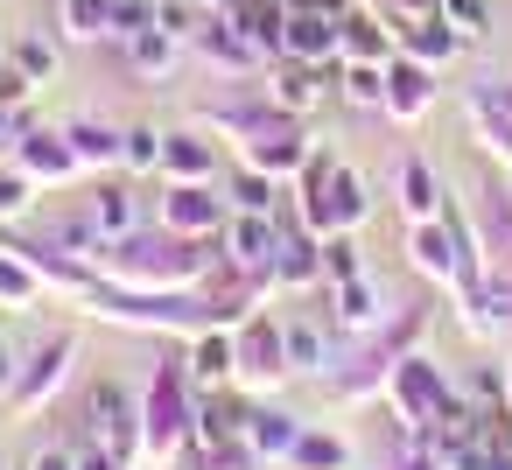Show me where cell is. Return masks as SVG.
Here are the masks:
<instances>
[{"mask_svg":"<svg viewBox=\"0 0 512 470\" xmlns=\"http://www.w3.org/2000/svg\"><path fill=\"white\" fill-rule=\"evenodd\" d=\"M106 281H127V288H218V267L225 253L211 239H183L169 225H141L127 239H106L99 260H92Z\"/></svg>","mask_w":512,"mask_h":470,"instance_id":"6da1fadb","label":"cell"},{"mask_svg":"<svg viewBox=\"0 0 512 470\" xmlns=\"http://www.w3.org/2000/svg\"><path fill=\"white\" fill-rule=\"evenodd\" d=\"M190 435H197V379L176 358V365H155V379L141 393V463L169 470L190 449Z\"/></svg>","mask_w":512,"mask_h":470,"instance_id":"7a4b0ae2","label":"cell"},{"mask_svg":"<svg viewBox=\"0 0 512 470\" xmlns=\"http://www.w3.org/2000/svg\"><path fill=\"white\" fill-rule=\"evenodd\" d=\"M407 253H414V267L435 281V288H449V295H463V288H477L484 281V246H477V225L456 211V204H442V218H428V225H414L407 232Z\"/></svg>","mask_w":512,"mask_h":470,"instance_id":"3957f363","label":"cell"},{"mask_svg":"<svg viewBox=\"0 0 512 470\" xmlns=\"http://www.w3.org/2000/svg\"><path fill=\"white\" fill-rule=\"evenodd\" d=\"M295 211L316 239H330V232H358L372 218V197H365L358 169H344L330 155H309V169L295 176Z\"/></svg>","mask_w":512,"mask_h":470,"instance_id":"277c9868","label":"cell"},{"mask_svg":"<svg viewBox=\"0 0 512 470\" xmlns=\"http://www.w3.org/2000/svg\"><path fill=\"white\" fill-rule=\"evenodd\" d=\"M421 330H428V302H414V309L400 316V330L386 323V330H379V337H372V344H365L351 365H337V372H330V393H337L344 407L379 400V393H386V379H393V365H400V358L421 344Z\"/></svg>","mask_w":512,"mask_h":470,"instance_id":"5b68a950","label":"cell"},{"mask_svg":"<svg viewBox=\"0 0 512 470\" xmlns=\"http://www.w3.org/2000/svg\"><path fill=\"white\" fill-rule=\"evenodd\" d=\"M386 400H393V414H400L407 442H421V435H428V428L456 407V386H449V372H442L435 358L407 351V358L393 365V379H386Z\"/></svg>","mask_w":512,"mask_h":470,"instance_id":"8992f818","label":"cell"},{"mask_svg":"<svg viewBox=\"0 0 512 470\" xmlns=\"http://www.w3.org/2000/svg\"><path fill=\"white\" fill-rule=\"evenodd\" d=\"M85 442H106L141 463V393H127L120 379H99L85 393Z\"/></svg>","mask_w":512,"mask_h":470,"instance_id":"52a82bcc","label":"cell"},{"mask_svg":"<svg viewBox=\"0 0 512 470\" xmlns=\"http://www.w3.org/2000/svg\"><path fill=\"white\" fill-rule=\"evenodd\" d=\"M309 155H316V134L302 127V120H267L253 141H239V162H253V169H267L274 183H295L302 169H309Z\"/></svg>","mask_w":512,"mask_h":470,"instance_id":"ba28073f","label":"cell"},{"mask_svg":"<svg viewBox=\"0 0 512 470\" xmlns=\"http://www.w3.org/2000/svg\"><path fill=\"white\" fill-rule=\"evenodd\" d=\"M337 29H344V64H393L400 57V15L386 0H351L337 15Z\"/></svg>","mask_w":512,"mask_h":470,"instance_id":"9c48e42d","label":"cell"},{"mask_svg":"<svg viewBox=\"0 0 512 470\" xmlns=\"http://www.w3.org/2000/svg\"><path fill=\"white\" fill-rule=\"evenodd\" d=\"M232 344H239V372H232V386H274V379H288V344H281V316H246L239 330H232Z\"/></svg>","mask_w":512,"mask_h":470,"instance_id":"30bf717a","label":"cell"},{"mask_svg":"<svg viewBox=\"0 0 512 470\" xmlns=\"http://www.w3.org/2000/svg\"><path fill=\"white\" fill-rule=\"evenodd\" d=\"M71 358H78V337L64 330V337H50L29 365H22V379H15V393H8V407L29 421V414H43L57 393H64V379H71Z\"/></svg>","mask_w":512,"mask_h":470,"instance_id":"8fae6325","label":"cell"},{"mask_svg":"<svg viewBox=\"0 0 512 470\" xmlns=\"http://www.w3.org/2000/svg\"><path fill=\"white\" fill-rule=\"evenodd\" d=\"M330 92H337V71H316V64H295V57H274L267 64V106H281L288 120L323 113Z\"/></svg>","mask_w":512,"mask_h":470,"instance_id":"7c38bea8","label":"cell"},{"mask_svg":"<svg viewBox=\"0 0 512 470\" xmlns=\"http://www.w3.org/2000/svg\"><path fill=\"white\" fill-rule=\"evenodd\" d=\"M218 246H225V267H232V274H274L281 218H267V211H232L225 232H218Z\"/></svg>","mask_w":512,"mask_h":470,"instance_id":"4fadbf2b","label":"cell"},{"mask_svg":"<svg viewBox=\"0 0 512 470\" xmlns=\"http://www.w3.org/2000/svg\"><path fill=\"white\" fill-rule=\"evenodd\" d=\"M225 218H232V204L218 183H169V197H162V225L183 239H218Z\"/></svg>","mask_w":512,"mask_h":470,"instance_id":"5bb4252c","label":"cell"},{"mask_svg":"<svg viewBox=\"0 0 512 470\" xmlns=\"http://www.w3.org/2000/svg\"><path fill=\"white\" fill-rule=\"evenodd\" d=\"M281 344H288V372L330 379L351 337H337V323H330V316H281Z\"/></svg>","mask_w":512,"mask_h":470,"instance_id":"9a60e30c","label":"cell"},{"mask_svg":"<svg viewBox=\"0 0 512 470\" xmlns=\"http://www.w3.org/2000/svg\"><path fill=\"white\" fill-rule=\"evenodd\" d=\"M330 323H337V337L365 344V337H379V330L393 323V302L379 295L372 274H358V281H337V288H330Z\"/></svg>","mask_w":512,"mask_h":470,"instance_id":"2e32d148","label":"cell"},{"mask_svg":"<svg viewBox=\"0 0 512 470\" xmlns=\"http://www.w3.org/2000/svg\"><path fill=\"white\" fill-rule=\"evenodd\" d=\"M281 57L316 64V71H337V64H344V29H337V15H330V8H302V15H288V29H281Z\"/></svg>","mask_w":512,"mask_h":470,"instance_id":"e0dca14e","label":"cell"},{"mask_svg":"<svg viewBox=\"0 0 512 470\" xmlns=\"http://www.w3.org/2000/svg\"><path fill=\"white\" fill-rule=\"evenodd\" d=\"M456 302H463V330H470V337H505V330H512V267L491 260L484 281L463 288Z\"/></svg>","mask_w":512,"mask_h":470,"instance_id":"ac0fdd59","label":"cell"},{"mask_svg":"<svg viewBox=\"0 0 512 470\" xmlns=\"http://www.w3.org/2000/svg\"><path fill=\"white\" fill-rule=\"evenodd\" d=\"M246 428H253L246 386H211V393H197V435H190V449H218V442H232V435H246Z\"/></svg>","mask_w":512,"mask_h":470,"instance_id":"d6986e66","label":"cell"},{"mask_svg":"<svg viewBox=\"0 0 512 470\" xmlns=\"http://www.w3.org/2000/svg\"><path fill=\"white\" fill-rule=\"evenodd\" d=\"M428 106H435V71L414 64V57H393V64H386V106H379V113H386L393 127H414Z\"/></svg>","mask_w":512,"mask_h":470,"instance_id":"ffe728a7","label":"cell"},{"mask_svg":"<svg viewBox=\"0 0 512 470\" xmlns=\"http://www.w3.org/2000/svg\"><path fill=\"white\" fill-rule=\"evenodd\" d=\"M463 50H470V43H463L442 15H407V22H400V57H414V64H428V71H449Z\"/></svg>","mask_w":512,"mask_h":470,"instance_id":"44dd1931","label":"cell"},{"mask_svg":"<svg viewBox=\"0 0 512 470\" xmlns=\"http://www.w3.org/2000/svg\"><path fill=\"white\" fill-rule=\"evenodd\" d=\"M15 169H29L36 183H71L85 162H78V148L64 141V134H43V127H22V141H15Z\"/></svg>","mask_w":512,"mask_h":470,"instance_id":"7402d4cb","label":"cell"},{"mask_svg":"<svg viewBox=\"0 0 512 470\" xmlns=\"http://www.w3.org/2000/svg\"><path fill=\"white\" fill-rule=\"evenodd\" d=\"M183 344H190V351H183V365H190L197 393L232 386V372H239V344H232V330H225V323H211V330H197V337H183Z\"/></svg>","mask_w":512,"mask_h":470,"instance_id":"603a6c76","label":"cell"},{"mask_svg":"<svg viewBox=\"0 0 512 470\" xmlns=\"http://www.w3.org/2000/svg\"><path fill=\"white\" fill-rule=\"evenodd\" d=\"M393 204H400V218H407V225L442 218V176H435L421 155H400V169H393Z\"/></svg>","mask_w":512,"mask_h":470,"instance_id":"cb8c5ba5","label":"cell"},{"mask_svg":"<svg viewBox=\"0 0 512 470\" xmlns=\"http://www.w3.org/2000/svg\"><path fill=\"white\" fill-rule=\"evenodd\" d=\"M190 43H197L218 71H267V57L253 50V36H246L239 22H225V15H204V29H197Z\"/></svg>","mask_w":512,"mask_h":470,"instance_id":"d4e9b609","label":"cell"},{"mask_svg":"<svg viewBox=\"0 0 512 470\" xmlns=\"http://www.w3.org/2000/svg\"><path fill=\"white\" fill-rule=\"evenodd\" d=\"M162 176H169V183H218V141L197 134V127L169 134V141H162Z\"/></svg>","mask_w":512,"mask_h":470,"instance_id":"484cf974","label":"cell"},{"mask_svg":"<svg viewBox=\"0 0 512 470\" xmlns=\"http://www.w3.org/2000/svg\"><path fill=\"white\" fill-rule=\"evenodd\" d=\"M463 113H470V141H477V148H484V155H491V162L512 176V113H505V106H498L484 85L463 99Z\"/></svg>","mask_w":512,"mask_h":470,"instance_id":"4316f807","label":"cell"},{"mask_svg":"<svg viewBox=\"0 0 512 470\" xmlns=\"http://www.w3.org/2000/svg\"><path fill=\"white\" fill-rule=\"evenodd\" d=\"M302 414H288V407H253V428H246V442L260 449V463L274 470V463H288V449L302 442Z\"/></svg>","mask_w":512,"mask_h":470,"instance_id":"83f0119b","label":"cell"},{"mask_svg":"<svg viewBox=\"0 0 512 470\" xmlns=\"http://www.w3.org/2000/svg\"><path fill=\"white\" fill-rule=\"evenodd\" d=\"M218 190H225L232 211H267V218H281V183H274L267 169H253V162H232V176H225Z\"/></svg>","mask_w":512,"mask_h":470,"instance_id":"f1b7e54d","label":"cell"},{"mask_svg":"<svg viewBox=\"0 0 512 470\" xmlns=\"http://www.w3.org/2000/svg\"><path fill=\"white\" fill-rule=\"evenodd\" d=\"M85 211H92V225H99L106 239H127V232H141V197H134V183H99Z\"/></svg>","mask_w":512,"mask_h":470,"instance_id":"f546056e","label":"cell"},{"mask_svg":"<svg viewBox=\"0 0 512 470\" xmlns=\"http://www.w3.org/2000/svg\"><path fill=\"white\" fill-rule=\"evenodd\" d=\"M64 141L78 148L85 169H120V155H127V134H120V127H99V120H71Z\"/></svg>","mask_w":512,"mask_h":470,"instance_id":"4dcf8cb0","label":"cell"},{"mask_svg":"<svg viewBox=\"0 0 512 470\" xmlns=\"http://www.w3.org/2000/svg\"><path fill=\"white\" fill-rule=\"evenodd\" d=\"M477 246H484V260H505L512 267V190H491L484 204H477Z\"/></svg>","mask_w":512,"mask_h":470,"instance_id":"1f68e13d","label":"cell"},{"mask_svg":"<svg viewBox=\"0 0 512 470\" xmlns=\"http://www.w3.org/2000/svg\"><path fill=\"white\" fill-rule=\"evenodd\" d=\"M281 470H351V442L330 435V428H302V442L288 449Z\"/></svg>","mask_w":512,"mask_h":470,"instance_id":"d6a6232c","label":"cell"},{"mask_svg":"<svg viewBox=\"0 0 512 470\" xmlns=\"http://www.w3.org/2000/svg\"><path fill=\"white\" fill-rule=\"evenodd\" d=\"M57 29L71 43H106L113 36V0H57Z\"/></svg>","mask_w":512,"mask_h":470,"instance_id":"836d02e7","label":"cell"},{"mask_svg":"<svg viewBox=\"0 0 512 470\" xmlns=\"http://www.w3.org/2000/svg\"><path fill=\"white\" fill-rule=\"evenodd\" d=\"M120 50H127V71H134V78H169V71H176V36H169V29H141V36H127Z\"/></svg>","mask_w":512,"mask_h":470,"instance_id":"e575fe53","label":"cell"},{"mask_svg":"<svg viewBox=\"0 0 512 470\" xmlns=\"http://www.w3.org/2000/svg\"><path fill=\"white\" fill-rule=\"evenodd\" d=\"M337 99L358 113H379L386 106V64H337Z\"/></svg>","mask_w":512,"mask_h":470,"instance_id":"d590c367","label":"cell"},{"mask_svg":"<svg viewBox=\"0 0 512 470\" xmlns=\"http://www.w3.org/2000/svg\"><path fill=\"white\" fill-rule=\"evenodd\" d=\"M36 295H43V274L15 246H0V309H36Z\"/></svg>","mask_w":512,"mask_h":470,"instance_id":"8d00e7d4","label":"cell"},{"mask_svg":"<svg viewBox=\"0 0 512 470\" xmlns=\"http://www.w3.org/2000/svg\"><path fill=\"white\" fill-rule=\"evenodd\" d=\"M435 15H442L463 43H484V36H491V0H435Z\"/></svg>","mask_w":512,"mask_h":470,"instance_id":"74e56055","label":"cell"},{"mask_svg":"<svg viewBox=\"0 0 512 470\" xmlns=\"http://www.w3.org/2000/svg\"><path fill=\"white\" fill-rule=\"evenodd\" d=\"M358 274H365V260H358V232H330V239H323V288L358 281Z\"/></svg>","mask_w":512,"mask_h":470,"instance_id":"f35d334b","label":"cell"},{"mask_svg":"<svg viewBox=\"0 0 512 470\" xmlns=\"http://www.w3.org/2000/svg\"><path fill=\"white\" fill-rule=\"evenodd\" d=\"M162 127H127V155H120V169H134V176H148V169H162Z\"/></svg>","mask_w":512,"mask_h":470,"instance_id":"ab89813d","label":"cell"},{"mask_svg":"<svg viewBox=\"0 0 512 470\" xmlns=\"http://www.w3.org/2000/svg\"><path fill=\"white\" fill-rule=\"evenodd\" d=\"M29 204H36V176L8 162V169H0V225H8V218H22Z\"/></svg>","mask_w":512,"mask_h":470,"instance_id":"60d3db41","label":"cell"},{"mask_svg":"<svg viewBox=\"0 0 512 470\" xmlns=\"http://www.w3.org/2000/svg\"><path fill=\"white\" fill-rule=\"evenodd\" d=\"M155 8H162V0H113V43H127V36L155 29Z\"/></svg>","mask_w":512,"mask_h":470,"instance_id":"b9f144b4","label":"cell"},{"mask_svg":"<svg viewBox=\"0 0 512 470\" xmlns=\"http://www.w3.org/2000/svg\"><path fill=\"white\" fill-rule=\"evenodd\" d=\"M155 29H169V36L183 43V36L204 29V8H197V0H162V8H155Z\"/></svg>","mask_w":512,"mask_h":470,"instance_id":"7bdbcfd3","label":"cell"},{"mask_svg":"<svg viewBox=\"0 0 512 470\" xmlns=\"http://www.w3.org/2000/svg\"><path fill=\"white\" fill-rule=\"evenodd\" d=\"M15 64H22V71H29L36 85H50V78H57V50H50L43 36H29V43H15Z\"/></svg>","mask_w":512,"mask_h":470,"instance_id":"ee69618b","label":"cell"},{"mask_svg":"<svg viewBox=\"0 0 512 470\" xmlns=\"http://www.w3.org/2000/svg\"><path fill=\"white\" fill-rule=\"evenodd\" d=\"M29 92H36V78H29L22 64H0V106H15V113H22Z\"/></svg>","mask_w":512,"mask_h":470,"instance_id":"f6af8a7d","label":"cell"},{"mask_svg":"<svg viewBox=\"0 0 512 470\" xmlns=\"http://www.w3.org/2000/svg\"><path fill=\"white\" fill-rule=\"evenodd\" d=\"M78 470H134V456H120V449H106V442H85V449H78Z\"/></svg>","mask_w":512,"mask_h":470,"instance_id":"bcb514c9","label":"cell"},{"mask_svg":"<svg viewBox=\"0 0 512 470\" xmlns=\"http://www.w3.org/2000/svg\"><path fill=\"white\" fill-rule=\"evenodd\" d=\"M15 379H22V358H15L8 337H0V393H15Z\"/></svg>","mask_w":512,"mask_h":470,"instance_id":"7dc6e473","label":"cell"},{"mask_svg":"<svg viewBox=\"0 0 512 470\" xmlns=\"http://www.w3.org/2000/svg\"><path fill=\"white\" fill-rule=\"evenodd\" d=\"M29 470H78V449H36Z\"/></svg>","mask_w":512,"mask_h":470,"instance_id":"c3c4849f","label":"cell"},{"mask_svg":"<svg viewBox=\"0 0 512 470\" xmlns=\"http://www.w3.org/2000/svg\"><path fill=\"white\" fill-rule=\"evenodd\" d=\"M386 8H393V15L407 22V15H435V0H386Z\"/></svg>","mask_w":512,"mask_h":470,"instance_id":"681fc988","label":"cell"},{"mask_svg":"<svg viewBox=\"0 0 512 470\" xmlns=\"http://www.w3.org/2000/svg\"><path fill=\"white\" fill-rule=\"evenodd\" d=\"M484 92H491V99H498V106H505V113H512V78H491V85H484Z\"/></svg>","mask_w":512,"mask_h":470,"instance_id":"f907efd6","label":"cell"},{"mask_svg":"<svg viewBox=\"0 0 512 470\" xmlns=\"http://www.w3.org/2000/svg\"><path fill=\"white\" fill-rule=\"evenodd\" d=\"M197 8H204V15H218V8H225V0H197Z\"/></svg>","mask_w":512,"mask_h":470,"instance_id":"816d5d0a","label":"cell"},{"mask_svg":"<svg viewBox=\"0 0 512 470\" xmlns=\"http://www.w3.org/2000/svg\"><path fill=\"white\" fill-rule=\"evenodd\" d=\"M505 407H512V365H505Z\"/></svg>","mask_w":512,"mask_h":470,"instance_id":"f5cc1de1","label":"cell"}]
</instances>
